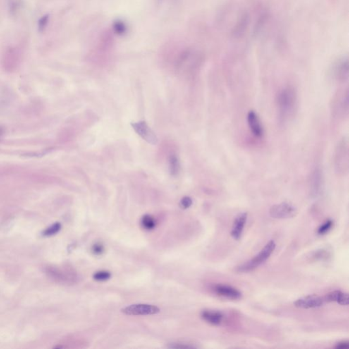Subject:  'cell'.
<instances>
[{
	"instance_id": "1",
	"label": "cell",
	"mask_w": 349,
	"mask_h": 349,
	"mask_svg": "<svg viewBox=\"0 0 349 349\" xmlns=\"http://www.w3.org/2000/svg\"><path fill=\"white\" fill-rule=\"evenodd\" d=\"M277 106L280 121L285 122L293 118L297 106V94L293 87H285L278 92Z\"/></svg>"
},
{
	"instance_id": "2",
	"label": "cell",
	"mask_w": 349,
	"mask_h": 349,
	"mask_svg": "<svg viewBox=\"0 0 349 349\" xmlns=\"http://www.w3.org/2000/svg\"><path fill=\"white\" fill-rule=\"evenodd\" d=\"M276 244L274 241H269L257 255L237 267V271L240 273H247L257 269L258 267L264 264L269 259L276 248Z\"/></svg>"
},
{
	"instance_id": "3",
	"label": "cell",
	"mask_w": 349,
	"mask_h": 349,
	"mask_svg": "<svg viewBox=\"0 0 349 349\" xmlns=\"http://www.w3.org/2000/svg\"><path fill=\"white\" fill-rule=\"evenodd\" d=\"M335 168L338 175H345L349 171L348 143L343 139L337 147L335 154Z\"/></svg>"
},
{
	"instance_id": "4",
	"label": "cell",
	"mask_w": 349,
	"mask_h": 349,
	"mask_svg": "<svg viewBox=\"0 0 349 349\" xmlns=\"http://www.w3.org/2000/svg\"><path fill=\"white\" fill-rule=\"evenodd\" d=\"M297 208L288 202L274 205L270 208L269 214L275 219H287L293 218L297 214Z\"/></svg>"
},
{
	"instance_id": "5",
	"label": "cell",
	"mask_w": 349,
	"mask_h": 349,
	"mask_svg": "<svg viewBox=\"0 0 349 349\" xmlns=\"http://www.w3.org/2000/svg\"><path fill=\"white\" fill-rule=\"evenodd\" d=\"M127 315H152L160 312L159 308L149 304H134L121 310Z\"/></svg>"
},
{
	"instance_id": "6",
	"label": "cell",
	"mask_w": 349,
	"mask_h": 349,
	"mask_svg": "<svg viewBox=\"0 0 349 349\" xmlns=\"http://www.w3.org/2000/svg\"><path fill=\"white\" fill-rule=\"evenodd\" d=\"M326 303L323 297L316 295H308L302 297L294 302V305L298 308L310 309L322 307Z\"/></svg>"
},
{
	"instance_id": "7",
	"label": "cell",
	"mask_w": 349,
	"mask_h": 349,
	"mask_svg": "<svg viewBox=\"0 0 349 349\" xmlns=\"http://www.w3.org/2000/svg\"><path fill=\"white\" fill-rule=\"evenodd\" d=\"M333 76L339 82H344L349 78V61L347 58H343L338 60L333 65Z\"/></svg>"
},
{
	"instance_id": "8",
	"label": "cell",
	"mask_w": 349,
	"mask_h": 349,
	"mask_svg": "<svg viewBox=\"0 0 349 349\" xmlns=\"http://www.w3.org/2000/svg\"><path fill=\"white\" fill-rule=\"evenodd\" d=\"M132 125L137 134L149 144H156L157 143V137L145 122L134 123Z\"/></svg>"
},
{
	"instance_id": "9",
	"label": "cell",
	"mask_w": 349,
	"mask_h": 349,
	"mask_svg": "<svg viewBox=\"0 0 349 349\" xmlns=\"http://www.w3.org/2000/svg\"><path fill=\"white\" fill-rule=\"evenodd\" d=\"M247 124L254 137L261 138L264 135V131L260 120L255 111H250L247 116Z\"/></svg>"
},
{
	"instance_id": "10",
	"label": "cell",
	"mask_w": 349,
	"mask_h": 349,
	"mask_svg": "<svg viewBox=\"0 0 349 349\" xmlns=\"http://www.w3.org/2000/svg\"><path fill=\"white\" fill-rule=\"evenodd\" d=\"M214 291L219 296L231 300H239L242 296L240 290L228 285H216L214 287Z\"/></svg>"
},
{
	"instance_id": "11",
	"label": "cell",
	"mask_w": 349,
	"mask_h": 349,
	"mask_svg": "<svg viewBox=\"0 0 349 349\" xmlns=\"http://www.w3.org/2000/svg\"><path fill=\"white\" fill-rule=\"evenodd\" d=\"M323 185V173L321 168H316L312 172L310 178V190L314 197L319 195L322 190Z\"/></svg>"
},
{
	"instance_id": "12",
	"label": "cell",
	"mask_w": 349,
	"mask_h": 349,
	"mask_svg": "<svg viewBox=\"0 0 349 349\" xmlns=\"http://www.w3.org/2000/svg\"><path fill=\"white\" fill-rule=\"evenodd\" d=\"M247 214L246 212L241 213L235 218L232 227L231 235L234 240H240L243 233L244 226L246 223Z\"/></svg>"
},
{
	"instance_id": "13",
	"label": "cell",
	"mask_w": 349,
	"mask_h": 349,
	"mask_svg": "<svg viewBox=\"0 0 349 349\" xmlns=\"http://www.w3.org/2000/svg\"><path fill=\"white\" fill-rule=\"evenodd\" d=\"M325 302H336L342 306H348L349 303V295L340 290H334L327 294L323 297Z\"/></svg>"
},
{
	"instance_id": "14",
	"label": "cell",
	"mask_w": 349,
	"mask_h": 349,
	"mask_svg": "<svg viewBox=\"0 0 349 349\" xmlns=\"http://www.w3.org/2000/svg\"><path fill=\"white\" fill-rule=\"evenodd\" d=\"M201 317L206 322L213 326H219L223 320V314L218 311L204 310L201 312Z\"/></svg>"
},
{
	"instance_id": "15",
	"label": "cell",
	"mask_w": 349,
	"mask_h": 349,
	"mask_svg": "<svg viewBox=\"0 0 349 349\" xmlns=\"http://www.w3.org/2000/svg\"><path fill=\"white\" fill-rule=\"evenodd\" d=\"M142 225L143 227L147 230H152L155 228L156 221L152 216L149 215H145L142 218Z\"/></svg>"
},
{
	"instance_id": "16",
	"label": "cell",
	"mask_w": 349,
	"mask_h": 349,
	"mask_svg": "<svg viewBox=\"0 0 349 349\" xmlns=\"http://www.w3.org/2000/svg\"><path fill=\"white\" fill-rule=\"evenodd\" d=\"M61 224L59 223H55L53 225H51L50 227L46 228L45 231L43 232V235L44 236H52V235H56L58 232L61 229Z\"/></svg>"
},
{
	"instance_id": "17",
	"label": "cell",
	"mask_w": 349,
	"mask_h": 349,
	"mask_svg": "<svg viewBox=\"0 0 349 349\" xmlns=\"http://www.w3.org/2000/svg\"><path fill=\"white\" fill-rule=\"evenodd\" d=\"M111 274L109 271H98L94 274V279L97 281H106L111 278Z\"/></svg>"
},
{
	"instance_id": "18",
	"label": "cell",
	"mask_w": 349,
	"mask_h": 349,
	"mask_svg": "<svg viewBox=\"0 0 349 349\" xmlns=\"http://www.w3.org/2000/svg\"><path fill=\"white\" fill-rule=\"evenodd\" d=\"M49 15H44V16L40 19L39 22H38V29H39L40 32H43L45 30L48 23H49Z\"/></svg>"
},
{
	"instance_id": "19",
	"label": "cell",
	"mask_w": 349,
	"mask_h": 349,
	"mask_svg": "<svg viewBox=\"0 0 349 349\" xmlns=\"http://www.w3.org/2000/svg\"><path fill=\"white\" fill-rule=\"evenodd\" d=\"M332 225V221H331V220H328V221H327L324 224L320 226L319 229H318L317 233L319 234V235H323V234L326 233L327 232L329 231L330 228H331Z\"/></svg>"
},
{
	"instance_id": "20",
	"label": "cell",
	"mask_w": 349,
	"mask_h": 349,
	"mask_svg": "<svg viewBox=\"0 0 349 349\" xmlns=\"http://www.w3.org/2000/svg\"><path fill=\"white\" fill-rule=\"evenodd\" d=\"M20 8V2L19 0H10L9 10L12 15H15Z\"/></svg>"
},
{
	"instance_id": "21",
	"label": "cell",
	"mask_w": 349,
	"mask_h": 349,
	"mask_svg": "<svg viewBox=\"0 0 349 349\" xmlns=\"http://www.w3.org/2000/svg\"><path fill=\"white\" fill-rule=\"evenodd\" d=\"M170 167H171L172 174H175V173H178L179 168L178 161L175 156L172 157L171 161H170Z\"/></svg>"
},
{
	"instance_id": "22",
	"label": "cell",
	"mask_w": 349,
	"mask_h": 349,
	"mask_svg": "<svg viewBox=\"0 0 349 349\" xmlns=\"http://www.w3.org/2000/svg\"><path fill=\"white\" fill-rule=\"evenodd\" d=\"M104 248L103 244L97 243L93 246L92 252L96 255H101L104 252Z\"/></svg>"
},
{
	"instance_id": "23",
	"label": "cell",
	"mask_w": 349,
	"mask_h": 349,
	"mask_svg": "<svg viewBox=\"0 0 349 349\" xmlns=\"http://www.w3.org/2000/svg\"><path fill=\"white\" fill-rule=\"evenodd\" d=\"M192 200L190 197H185L182 199L180 202V205L183 209H188L192 205Z\"/></svg>"
},
{
	"instance_id": "24",
	"label": "cell",
	"mask_w": 349,
	"mask_h": 349,
	"mask_svg": "<svg viewBox=\"0 0 349 349\" xmlns=\"http://www.w3.org/2000/svg\"><path fill=\"white\" fill-rule=\"evenodd\" d=\"M172 349H192L195 348L194 347L189 346V345H181V344H173L171 346L168 347Z\"/></svg>"
},
{
	"instance_id": "25",
	"label": "cell",
	"mask_w": 349,
	"mask_h": 349,
	"mask_svg": "<svg viewBox=\"0 0 349 349\" xmlns=\"http://www.w3.org/2000/svg\"><path fill=\"white\" fill-rule=\"evenodd\" d=\"M335 347L336 349H349V343L348 342H341V343L337 344L336 346Z\"/></svg>"
},
{
	"instance_id": "26",
	"label": "cell",
	"mask_w": 349,
	"mask_h": 349,
	"mask_svg": "<svg viewBox=\"0 0 349 349\" xmlns=\"http://www.w3.org/2000/svg\"><path fill=\"white\" fill-rule=\"evenodd\" d=\"M3 130L2 128H0V138H1V136L3 135Z\"/></svg>"
}]
</instances>
